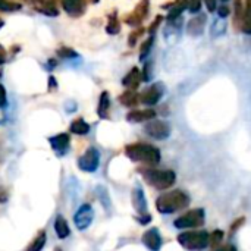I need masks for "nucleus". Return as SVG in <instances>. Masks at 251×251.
Returning <instances> with one entry per match:
<instances>
[{"label":"nucleus","mask_w":251,"mask_h":251,"mask_svg":"<svg viewBox=\"0 0 251 251\" xmlns=\"http://www.w3.org/2000/svg\"><path fill=\"white\" fill-rule=\"evenodd\" d=\"M216 12H218L219 18H224V19L231 13V10L228 9V6H221V7H218V9H216Z\"/></svg>","instance_id":"38"},{"label":"nucleus","mask_w":251,"mask_h":251,"mask_svg":"<svg viewBox=\"0 0 251 251\" xmlns=\"http://www.w3.org/2000/svg\"><path fill=\"white\" fill-rule=\"evenodd\" d=\"M163 94H165V85L162 82H154L140 96V101L146 106H154L162 100Z\"/></svg>","instance_id":"9"},{"label":"nucleus","mask_w":251,"mask_h":251,"mask_svg":"<svg viewBox=\"0 0 251 251\" xmlns=\"http://www.w3.org/2000/svg\"><path fill=\"white\" fill-rule=\"evenodd\" d=\"M28 6H31L34 10L47 15V16H56L59 15V7L56 0H22Z\"/></svg>","instance_id":"11"},{"label":"nucleus","mask_w":251,"mask_h":251,"mask_svg":"<svg viewBox=\"0 0 251 251\" xmlns=\"http://www.w3.org/2000/svg\"><path fill=\"white\" fill-rule=\"evenodd\" d=\"M49 143H50L53 151H54L57 156H63V154H66V151L69 150L71 138H69V134L60 132V134H56V135L50 137V138H49Z\"/></svg>","instance_id":"13"},{"label":"nucleus","mask_w":251,"mask_h":251,"mask_svg":"<svg viewBox=\"0 0 251 251\" xmlns=\"http://www.w3.org/2000/svg\"><path fill=\"white\" fill-rule=\"evenodd\" d=\"M69 131L75 135H87L90 132V125L82 118H76L75 121H72Z\"/></svg>","instance_id":"25"},{"label":"nucleus","mask_w":251,"mask_h":251,"mask_svg":"<svg viewBox=\"0 0 251 251\" xmlns=\"http://www.w3.org/2000/svg\"><path fill=\"white\" fill-rule=\"evenodd\" d=\"M137 219H138V222L141 224V225H146V224H149L150 221H151V216L147 213V215H141V216H137Z\"/></svg>","instance_id":"40"},{"label":"nucleus","mask_w":251,"mask_h":251,"mask_svg":"<svg viewBox=\"0 0 251 251\" xmlns=\"http://www.w3.org/2000/svg\"><path fill=\"white\" fill-rule=\"evenodd\" d=\"M21 3L16 0H0V10L3 12H15L21 9Z\"/></svg>","instance_id":"30"},{"label":"nucleus","mask_w":251,"mask_h":251,"mask_svg":"<svg viewBox=\"0 0 251 251\" xmlns=\"http://www.w3.org/2000/svg\"><path fill=\"white\" fill-rule=\"evenodd\" d=\"M204 210L203 209H193L187 212L185 215L179 216L174 221L175 228L178 229H187V228H200L204 225Z\"/></svg>","instance_id":"5"},{"label":"nucleus","mask_w":251,"mask_h":251,"mask_svg":"<svg viewBox=\"0 0 251 251\" xmlns=\"http://www.w3.org/2000/svg\"><path fill=\"white\" fill-rule=\"evenodd\" d=\"M222 1H229V0H222Z\"/></svg>","instance_id":"46"},{"label":"nucleus","mask_w":251,"mask_h":251,"mask_svg":"<svg viewBox=\"0 0 251 251\" xmlns=\"http://www.w3.org/2000/svg\"><path fill=\"white\" fill-rule=\"evenodd\" d=\"M153 44H154V35H149V37L146 38V41L141 44V49H140V59H141L143 62L147 60V57H149V54H150V51H151V49H153Z\"/></svg>","instance_id":"28"},{"label":"nucleus","mask_w":251,"mask_h":251,"mask_svg":"<svg viewBox=\"0 0 251 251\" xmlns=\"http://www.w3.org/2000/svg\"><path fill=\"white\" fill-rule=\"evenodd\" d=\"M7 104V96H6V90L4 87L0 84V107H4Z\"/></svg>","instance_id":"37"},{"label":"nucleus","mask_w":251,"mask_h":251,"mask_svg":"<svg viewBox=\"0 0 251 251\" xmlns=\"http://www.w3.org/2000/svg\"><path fill=\"white\" fill-rule=\"evenodd\" d=\"M76 165L82 172H88V174L96 172L99 169V165H100V153H99V150L96 147L87 149L84 151V154L79 156Z\"/></svg>","instance_id":"6"},{"label":"nucleus","mask_w":251,"mask_h":251,"mask_svg":"<svg viewBox=\"0 0 251 251\" xmlns=\"http://www.w3.org/2000/svg\"><path fill=\"white\" fill-rule=\"evenodd\" d=\"M46 241H47V232L44 229L38 231L37 235L31 240V243L26 246L25 251H41L46 246Z\"/></svg>","instance_id":"21"},{"label":"nucleus","mask_w":251,"mask_h":251,"mask_svg":"<svg viewBox=\"0 0 251 251\" xmlns=\"http://www.w3.org/2000/svg\"><path fill=\"white\" fill-rule=\"evenodd\" d=\"M203 0H188V10L194 15H199L203 6Z\"/></svg>","instance_id":"33"},{"label":"nucleus","mask_w":251,"mask_h":251,"mask_svg":"<svg viewBox=\"0 0 251 251\" xmlns=\"http://www.w3.org/2000/svg\"><path fill=\"white\" fill-rule=\"evenodd\" d=\"M141 75H143V81L144 82H149L151 79V76H153V62L151 60H146L144 62V69H143Z\"/></svg>","instance_id":"32"},{"label":"nucleus","mask_w":251,"mask_h":251,"mask_svg":"<svg viewBox=\"0 0 251 251\" xmlns=\"http://www.w3.org/2000/svg\"><path fill=\"white\" fill-rule=\"evenodd\" d=\"M188 9V0H176L175 3L169 4V10H168V21L176 19L182 16V12Z\"/></svg>","instance_id":"20"},{"label":"nucleus","mask_w":251,"mask_h":251,"mask_svg":"<svg viewBox=\"0 0 251 251\" xmlns=\"http://www.w3.org/2000/svg\"><path fill=\"white\" fill-rule=\"evenodd\" d=\"M54 232H56V235H57L60 240H65V238H68V237L71 235L69 225H68V222L65 221V218L60 216V215H57L56 219H54Z\"/></svg>","instance_id":"22"},{"label":"nucleus","mask_w":251,"mask_h":251,"mask_svg":"<svg viewBox=\"0 0 251 251\" xmlns=\"http://www.w3.org/2000/svg\"><path fill=\"white\" fill-rule=\"evenodd\" d=\"M162 21H163V16H162V15H159V16L154 18L153 24L149 26V34H150V35H154V34H156V29L160 26V22H162Z\"/></svg>","instance_id":"35"},{"label":"nucleus","mask_w":251,"mask_h":251,"mask_svg":"<svg viewBox=\"0 0 251 251\" xmlns=\"http://www.w3.org/2000/svg\"><path fill=\"white\" fill-rule=\"evenodd\" d=\"M144 131H146V134L149 137H151L154 140H159V141L160 140H166L171 135V126H169V124L165 122V121H159V119L150 121L146 125Z\"/></svg>","instance_id":"7"},{"label":"nucleus","mask_w":251,"mask_h":251,"mask_svg":"<svg viewBox=\"0 0 251 251\" xmlns=\"http://www.w3.org/2000/svg\"><path fill=\"white\" fill-rule=\"evenodd\" d=\"M178 243L185 250H204L209 246V234L206 231H187L178 235Z\"/></svg>","instance_id":"4"},{"label":"nucleus","mask_w":251,"mask_h":251,"mask_svg":"<svg viewBox=\"0 0 251 251\" xmlns=\"http://www.w3.org/2000/svg\"><path fill=\"white\" fill-rule=\"evenodd\" d=\"M156 118V112L153 109H144V110H138L134 109L126 115V121L131 124H140V122H150Z\"/></svg>","instance_id":"16"},{"label":"nucleus","mask_w":251,"mask_h":251,"mask_svg":"<svg viewBox=\"0 0 251 251\" xmlns=\"http://www.w3.org/2000/svg\"><path fill=\"white\" fill-rule=\"evenodd\" d=\"M119 101L125 107H135L140 103V96L134 90H126L125 93L119 96Z\"/></svg>","instance_id":"24"},{"label":"nucleus","mask_w":251,"mask_h":251,"mask_svg":"<svg viewBox=\"0 0 251 251\" xmlns=\"http://www.w3.org/2000/svg\"><path fill=\"white\" fill-rule=\"evenodd\" d=\"M226 29H228V22L224 18H218V19L213 21V24L210 26V35L213 38L224 37L226 34Z\"/></svg>","instance_id":"23"},{"label":"nucleus","mask_w":251,"mask_h":251,"mask_svg":"<svg viewBox=\"0 0 251 251\" xmlns=\"http://www.w3.org/2000/svg\"><path fill=\"white\" fill-rule=\"evenodd\" d=\"M138 174L144 181L156 190H168L176 182V175L174 171H159L154 168H138Z\"/></svg>","instance_id":"3"},{"label":"nucleus","mask_w":251,"mask_h":251,"mask_svg":"<svg viewBox=\"0 0 251 251\" xmlns=\"http://www.w3.org/2000/svg\"><path fill=\"white\" fill-rule=\"evenodd\" d=\"M206 15L203 13H199L196 15L187 25V32L191 35V37H200L203 32H204V26H206Z\"/></svg>","instance_id":"17"},{"label":"nucleus","mask_w":251,"mask_h":251,"mask_svg":"<svg viewBox=\"0 0 251 251\" xmlns=\"http://www.w3.org/2000/svg\"><path fill=\"white\" fill-rule=\"evenodd\" d=\"M9 200V191L6 187H0V204H4L7 203Z\"/></svg>","instance_id":"36"},{"label":"nucleus","mask_w":251,"mask_h":251,"mask_svg":"<svg viewBox=\"0 0 251 251\" xmlns=\"http://www.w3.org/2000/svg\"><path fill=\"white\" fill-rule=\"evenodd\" d=\"M203 1H204V4H206L209 12H216V9H218L216 0H203Z\"/></svg>","instance_id":"39"},{"label":"nucleus","mask_w":251,"mask_h":251,"mask_svg":"<svg viewBox=\"0 0 251 251\" xmlns=\"http://www.w3.org/2000/svg\"><path fill=\"white\" fill-rule=\"evenodd\" d=\"M143 81V75H141V71L138 68H132L124 78H122V85L126 87L128 90H137L138 85L141 84Z\"/></svg>","instance_id":"18"},{"label":"nucleus","mask_w":251,"mask_h":251,"mask_svg":"<svg viewBox=\"0 0 251 251\" xmlns=\"http://www.w3.org/2000/svg\"><path fill=\"white\" fill-rule=\"evenodd\" d=\"M62 9L72 18H79L85 13L87 0H59Z\"/></svg>","instance_id":"12"},{"label":"nucleus","mask_w":251,"mask_h":251,"mask_svg":"<svg viewBox=\"0 0 251 251\" xmlns=\"http://www.w3.org/2000/svg\"><path fill=\"white\" fill-rule=\"evenodd\" d=\"M1 26H3V19L0 18V28H1Z\"/></svg>","instance_id":"44"},{"label":"nucleus","mask_w":251,"mask_h":251,"mask_svg":"<svg viewBox=\"0 0 251 251\" xmlns=\"http://www.w3.org/2000/svg\"><path fill=\"white\" fill-rule=\"evenodd\" d=\"M149 12H150V1H149V0H140L138 4L135 6V9H134L129 15H126L125 22H126L128 25L138 26V25L143 24L144 19H147Z\"/></svg>","instance_id":"10"},{"label":"nucleus","mask_w":251,"mask_h":251,"mask_svg":"<svg viewBox=\"0 0 251 251\" xmlns=\"http://www.w3.org/2000/svg\"><path fill=\"white\" fill-rule=\"evenodd\" d=\"M125 154L132 162L146 165H157L160 162V150L147 143H134L125 147Z\"/></svg>","instance_id":"2"},{"label":"nucleus","mask_w":251,"mask_h":251,"mask_svg":"<svg viewBox=\"0 0 251 251\" xmlns=\"http://www.w3.org/2000/svg\"><path fill=\"white\" fill-rule=\"evenodd\" d=\"M6 59H7V53H6V49L0 44V66L6 62Z\"/></svg>","instance_id":"41"},{"label":"nucleus","mask_w":251,"mask_h":251,"mask_svg":"<svg viewBox=\"0 0 251 251\" xmlns=\"http://www.w3.org/2000/svg\"><path fill=\"white\" fill-rule=\"evenodd\" d=\"M222 240H224V232L222 231H213L210 235H209V244L213 247V249H216L218 246H221V243H222Z\"/></svg>","instance_id":"31"},{"label":"nucleus","mask_w":251,"mask_h":251,"mask_svg":"<svg viewBox=\"0 0 251 251\" xmlns=\"http://www.w3.org/2000/svg\"><path fill=\"white\" fill-rule=\"evenodd\" d=\"M109 112H110V96L107 91H103L99 99L97 115L100 119H109Z\"/></svg>","instance_id":"19"},{"label":"nucleus","mask_w":251,"mask_h":251,"mask_svg":"<svg viewBox=\"0 0 251 251\" xmlns=\"http://www.w3.org/2000/svg\"><path fill=\"white\" fill-rule=\"evenodd\" d=\"M131 201H132V207L135 209V212L138 213V216L147 215V200H146V196H144L141 187H135L132 190Z\"/></svg>","instance_id":"15"},{"label":"nucleus","mask_w":251,"mask_h":251,"mask_svg":"<svg viewBox=\"0 0 251 251\" xmlns=\"http://www.w3.org/2000/svg\"><path fill=\"white\" fill-rule=\"evenodd\" d=\"M241 31L247 35H251V0L244 3V15L241 21Z\"/></svg>","instance_id":"26"},{"label":"nucleus","mask_w":251,"mask_h":251,"mask_svg":"<svg viewBox=\"0 0 251 251\" xmlns=\"http://www.w3.org/2000/svg\"><path fill=\"white\" fill-rule=\"evenodd\" d=\"M87 1H90V3H99L100 0H87Z\"/></svg>","instance_id":"43"},{"label":"nucleus","mask_w":251,"mask_h":251,"mask_svg":"<svg viewBox=\"0 0 251 251\" xmlns=\"http://www.w3.org/2000/svg\"><path fill=\"white\" fill-rule=\"evenodd\" d=\"M94 219V209L91 207V204L85 203L82 204L76 213L74 215V224L78 228V231H85L90 228V225L93 224Z\"/></svg>","instance_id":"8"},{"label":"nucleus","mask_w":251,"mask_h":251,"mask_svg":"<svg viewBox=\"0 0 251 251\" xmlns=\"http://www.w3.org/2000/svg\"><path fill=\"white\" fill-rule=\"evenodd\" d=\"M53 251H62V249H59V247H57V249H54Z\"/></svg>","instance_id":"45"},{"label":"nucleus","mask_w":251,"mask_h":251,"mask_svg":"<svg viewBox=\"0 0 251 251\" xmlns=\"http://www.w3.org/2000/svg\"><path fill=\"white\" fill-rule=\"evenodd\" d=\"M162 243V235L157 228H150L143 234V244L150 251H160Z\"/></svg>","instance_id":"14"},{"label":"nucleus","mask_w":251,"mask_h":251,"mask_svg":"<svg viewBox=\"0 0 251 251\" xmlns=\"http://www.w3.org/2000/svg\"><path fill=\"white\" fill-rule=\"evenodd\" d=\"M121 31V21L118 18V13L113 12L109 15L107 18V24H106V32L110 35H116Z\"/></svg>","instance_id":"27"},{"label":"nucleus","mask_w":251,"mask_h":251,"mask_svg":"<svg viewBox=\"0 0 251 251\" xmlns=\"http://www.w3.org/2000/svg\"><path fill=\"white\" fill-rule=\"evenodd\" d=\"M143 32H144V28H138V29L132 31V32L129 34V37H128V44H129V47H134V46L137 44V40L143 35Z\"/></svg>","instance_id":"34"},{"label":"nucleus","mask_w":251,"mask_h":251,"mask_svg":"<svg viewBox=\"0 0 251 251\" xmlns=\"http://www.w3.org/2000/svg\"><path fill=\"white\" fill-rule=\"evenodd\" d=\"M215 251H237V247L228 244V246H224V247H221V249H215Z\"/></svg>","instance_id":"42"},{"label":"nucleus","mask_w":251,"mask_h":251,"mask_svg":"<svg viewBox=\"0 0 251 251\" xmlns=\"http://www.w3.org/2000/svg\"><path fill=\"white\" fill-rule=\"evenodd\" d=\"M96 194H97V199L100 200V203L103 204V207L106 210H109L110 209V197H109L107 190L104 187L99 185V187H96Z\"/></svg>","instance_id":"29"},{"label":"nucleus","mask_w":251,"mask_h":251,"mask_svg":"<svg viewBox=\"0 0 251 251\" xmlns=\"http://www.w3.org/2000/svg\"><path fill=\"white\" fill-rule=\"evenodd\" d=\"M190 204V196L185 191L175 190L171 193H165L156 200V209L162 215H171L181 209H185Z\"/></svg>","instance_id":"1"}]
</instances>
